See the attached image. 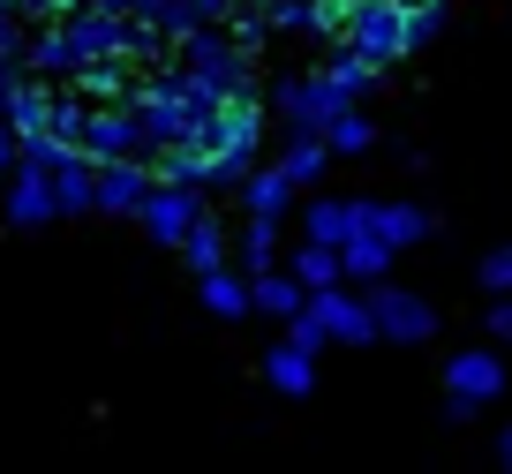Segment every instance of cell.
<instances>
[{
  "label": "cell",
  "mask_w": 512,
  "mask_h": 474,
  "mask_svg": "<svg viewBox=\"0 0 512 474\" xmlns=\"http://www.w3.org/2000/svg\"><path fill=\"white\" fill-rule=\"evenodd\" d=\"M128 113L144 121V143L151 151H211V128H219V98L204 91V83H189L181 68H159V76L136 83V98H128Z\"/></svg>",
  "instance_id": "obj_1"
},
{
  "label": "cell",
  "mask_w": 512,
  "mask_h": 474,
  "mask_svg": "<svg viewBox=\"0 0 512 474\" xmlns=\"http://www.w3.org/2000/svg\"><path fill=\"white\" fill-rule=\"evenodd\" d=\"M174 61H181V76L204 83L219 106H234V98H249V91H256V61L234 46V31H196V38H181Z\"/></svg>",
  "instance_id": "obj_2"
},
{
  "label": "cell",
  "mask_w": 512,
  "mask_h": 474,
  "mask_svg": "<svg viewBox=\"0 0 512 474\" xmlns=\"http://www.w3.org/2000/svg\"><path fill=\"white\" fill-rule=\"evenodd\" d=\"M272 113L287 121V143H324V136L354 113V98L317 68V76H287V83H279V91H272Z\"/></svg>",
  "instance_id": "obj_3"
},
{
  "label": "cell",
  "mask_w": 512,
  "mask_h": 474,
  "mask_svg": "<svg viewBox=\"0 0 512 474\" xmlns=\"http://www.w3.org/2000/svg\"><path fill=\"white\" fill-rule=\"evenodd\" d=\"M407 23H415V8H400V0H369V8H354V16H347L339 46L362 53L369 68H392L400 53H415V46H407Z\"/></svg>",
  "instance_id": "obj_4"
},
{
  "label": "cell",
  "mask_w": 512,
  "mask_h": 474,
  "mask_svg": "<svg viewBox=\"0 0 512 474\" xmlns=\"http://www.w3.org/2000/svg\"><path fill=\"white\" fill-rule=\"evenodd\" d=\"M497 392H505V362H497L490 347H460L445 362V414L452 422H467L475 407H490Z\"/></svg>",
  "instance_id": "obj_5"
},
{
  "label": "cell",
  "mask_w": 512,
  "mask_h": 474,
  "mask_svg": "<svg viewBox=\"0 0 512 474\" xmlns=\"http://www.w3.org/2000/svg\"><path fill=\"white\" fill-rule=\"evenodd\" d=\"M151 143H144V121L128 106H91V128H83V158L91 166H136Z\"/></svg>",
  "instance_id": "obj_6"
},
{
  "label": "cell",
  "mask_w": 512,
  "mask_h": 474,
  "mask_svg": "<svg viewBox=\"0 0 512 474\" xmlns=\"http://www.w3.org/2000/svg\"><path fill=\"white\" fill-rule=\"evenodd\" d=\"M369 316H377V339H400V347L437 332V309L422 294H407V286H369Z\"/></svg>",
  "instance_id": "obj_7"
},
{
  "label": "cell",
  "mask_w": 512,
  "mask_h": 474,
  "mask_svg": "<svg viewBox=\"0 0 512 474\" xmlns=\"http://www.w3.org/2000/svg\"><path fill=\"white\" fill-rule=\"evenodd\" d=\"M61 31H68V46L83 53V68L128 61V53H136V23H121V16H91V8H76V16H61Z\"/></svg>",
  "instance_id": "obj_8"
},
{
  "label": "cell",
  "mask_w": 512,
  "mask_h": 474,
  "mask_svg": "<svg viewBox=\"0 0 512 474\" xmlns=\"http://www.w3.org/2000/svg\"><path fill=\"white\" fill-rule=\"evenodd\" d=\"M309 316H317L324 339H339V347H369V339H377L369 294H347V286H332V294H309Z\"/></svg>",
  "instance_id": "obj_9"
},
{
  "label": "cell",
  "mask_w": 512,
  "mask_h": 474,
  "mask_svg": "<svg viewBox=\"0 0 512 474\" xmlns=\"http://www.w3.org/2000/svg\"><path fill=\"white\" fill-rule=\"evenodd\" d=\"M196 226H204V204H196V189H151V204H144V234H151V241L181 249Z\"/></svg>",
  "instance_id": "obj_10"
},
{
  "label": "cell",
  "mask_w": 512,
  "mask_h": 474,
  "mask_svg": "<svg viewBox=\"0 0 512 474\" xmlns=\"http://www.w3.org/2000/svg\"><path fill=\"white\" fill-rule=\"evenodd\" d=\"M151 189H159V174H151L144 158L136 166H98V211H113V219H144Z\"/></svg>",
  "instance_id": "obj_11"
},
{
  "label": "cell",
  "mask_w": 512,
  "mask_h": 474,
  "mask_svg": "<svg viewBox=\"0 0 512 474\" xmlns=\"http://www.w3.org/2000/svg\"><path fill=\"white\" fill-rule=\"evenodd\" d=\"M53 219H61V204H53V174L16 166V181H8V226H53Z\"/></svg>",
  "instance_id": "obj_12"
},
{
  "label": "cell",
  "mask_w": 512,
  "mask_h": 474,
  "mask_svg": "<svg viewBox=\"0 0 512 474\" xmlns=\"http://www.w3.org/2000/svg\"><path fill=\"white\" fill-rule=\"evenodd\" d=\"M23 68H31L38 83H61V76L76 83V76H83V53L68 46V31H61V23H46V31L31 38V53H23Z\"/></svg>",
  "instance_id": "obj_13"
},
{
  "label": "cell",
  "mask_w": 512,
  "mask_h": 474,
  "mask_svg": "<svg viewBox=\"0 0 512 474\" xmlns=\"http://www.w3.org/2000/svg\"><path fill=\"white\" fill-rule=\"evenodd\" d=\"M354 234H362V226H354V204H339V196H317V204L302 211V241L309 249H347Z\"/></svg>",
  "instance_id": "obj_14"
},
{
  "label": "cell",
  "mask_w": 512,
  "mask_h": 474,
  "mask_svg": "<svg viewBox=\"0 0 512 474\" xmlns=\"http://www.w3.org/2000/svg\"><path fill=\"white\" fill-rule=\"evenodd\" d=\"M8 128H16V143H38L53 128V91H46V83H31V76L16 83V98H8Z\"/></svg>",
  "instance_id": "obj_15"
},
{
  "label": "cell",
  "mask_w": 512,
  "mask_h": 474,
  "mask_svg": "<svg viewBox=\"0 0 512 474\" xmlns=\"http://www.w3.org/2000/svg\"><path fill=\"white\" fill-rule=\"evenodd\" d=\"M53 204H61V219H76V211H98V166L91 158H68L61 174H53Z\"/></svg>",
  "instance_id": "obj_16"
},
{
  "label": "cell",
  "mask_w": 512,
  "mask_h": 474,
  "mask_svg": "<svg viewBox=\"0 0 512 474\" xmlns=\"http://www.w3.org/2000/svg\"><path fill=\"white\" fill-rule=\"evenodd\" d=\"M369 234L400 256V249H415V241L430 234V211H415V204H377V226H369Z\"/></svg>",
  "instance_id": "obj_17"
},
{
  "label": "cell",
  "mask_w": 512,
  "mask_h": 474,
  "mask_svg": "<svg viewBox=\"0 0 512 474\" xmlns=\"http://www.w3.org/2000/svg\"><path fill=\"white\" fill-rule=\"evenodd\" d=\"M264 377H272V392H287V399H309V384H317V362H309V354H294L287 339H279V347L264 354Z\"/></svg>",
  "instance_id": "obj_18"
},
{
  "label": "cell",
  "mask_w": 512,
  "mask_h": 474,
  "mask_svg": "<svg viewBox=\"0 0 512 474\" xmlns=\"http://www.w3.org/2000/svg\"><path fill=\"white\" fill-rule=\"evenodd\" d=\"M76 98H83V106H128V98H136V91H128V61L83 68V76H76Z\"/></svg>",
  "instance_id": "obj_19"
},
{
  "label": "cell",
  "mask_w": 512,
  "mask_h": 474,
  "mask_svg": "<svg viewBox=\"0 0 512 474\" xmlns=\"http://www.w3.org/2000/svg\"><path fill=\"white\" fill-rule=\"evenodd\" d=\"M196 286H204V309H211V316H249V309H256V279L211 271V279H196Z\"/></svg>",
  "instance_id": "obj_20"
},
{
  "label": "cell",
  "mask_w": 512,
  "mask_h": 474,
  "mask_svg": "<svg viewBox=\"0 0 512 474\" xmlns=\"http://www.w3.org/2000/svg\"><path fill=\"white\" fill-rule=\"evenodd\" d=\"M339 264H347V279H362V286H384V271H392V249H384L377 234H354L347 249H339Z\"/></svg>",
  "instance_id": "obj_21"
},
{
  "label": "cell",
  "mask_w": 512,
  "mask_h": 474,
  "mask_svg": "<svg viewBox=\"0 0 512 474\" xmlns=\"http://www.w3.org/2000/svg\"><path fill=\"white\" fill-rule=\"evenodd\" d=\"M241 196H249V219H272V226H279V211H287L294 189H287V174H279V166H256Z\"/></svg>",
  "instance_id": "obj_22"
},
{
  "label": "cell",
  "mask_w": 512,
  "mask_h": 474,
  "mask_svg": "<svg viewBox=\"0 0 512 474\" xmlns=\"http://www.w3.org/2000/svg\"><path fill=\"white\" fill-rule=\"evenodd\" d=\"M324 166H332V151H324V143H287V151H279V174H287V189H317Z\"/></svg>",
  "instance_id": "obj_23"
},
{
  "label": "cell",
  "mask_w": 512,
  "mask_h": 474,
  "mask_svg": "<svg viewBox=\"0 0 512 474\" xmlns=\"http://www.w3.org/2000/svg\"><path fill=\"white\" fill-rule=\"evenodd\" d=\"M294 279H302L309 294H332V286L347 279V264H339V249H309V241H302V256H294Z\"/></svg>",
  "instance_id": "obj_24"
},
{
  "label": "cell",
  "mask_w": 512,
  "mask_h": 474,
  "mask_svg": "<svg viewBox=\"0 0 512 474\" xmlns=\"http://www.w3.org/2000/svg\"><path fill=\"white\" fill-rule=\"evenodd\" d=\"M181 256L196 264V279H211V271H226V226L219 219H204L189 241H181Z\"/></svg>",
  "instance_id": "obj_25"
},
{
  "label": "cell",
  "mask_w": 512,
  "mask_h": 474,
  "mask_svg": "<svg viewBox=\"0 0 512 474\" xmlns=\"http://www.w3.org/2000/svg\"><path fill=\"white\" fill-rule=\"evenodd\" d=\"M272 256H279V226L249 219L241 226V264H249V279H272Z\"/></svg>",
  "instance_id": "obj_26"
},
{
  "label": "cell",
  "mask_w": 512,
  "mask_h": 474,
  "mask_svg": "<svg viewBox=\"0 0 512 474\" xmlns=\"http://www.w3.org/2000/svg\"><path fill=\"white\" fill-rule=\"evenodd\" d=\"M324 76H332V83H339V91H347V98L377 91V68H369L362 53H347V46H332V53H324Z\"/></svg>",
  "instance_id": "obj_27"
},
{
  "label": "cell",
  "mask_w": 512,
  "mask_h": 474,
  "mask_svg": "<svg viewBox=\"0 0 512 474\" xmlns=\"http://www.w3.org/2000/svg\"><path fill=\"white\" fill-rule=\"evenodd\" d=\"M256 309H272V316H287V324H294V316L309 309V286H302V279H279V271H272V279H256Z\"/></svg>",
  "instance_id": "obj_28"
},
{
  "label": "cell",
  "mask_w": 512,
  "mask_h": 474,
  "mask_svg": "<svg viewBox=\"0 0 512 474\" xmlns=\"http://www.w3.org/2000/svg\"><path fill=\"white\" fill-rule=\"evenodd\" d=\"M369 143H377V128H369L362 113H347V121L324 136V151H332V158H354V151H369Z\"/></svg>",
  "instance_id": "obj_29"
},
{
  "label": "cell",
  "mask_w": 512,
  "mask_h": 474,
  "mask_svg": "<svg viewBox=\"0 0 512 474\" xmlns=\"http://www.w3.org/2000/svg\"><path fill=\"white\" fill-rule=\"evenodd\" d=\"M23 16H16V0H0V68H23Z\"/></svg>",
  "instance_id": "obj_30"
},
{
  "label": "cell",
  "mask_w": 512,
  "mask_h": 474,
  "mask_svg": "<svg viewBox=\"0 0 512 474\" xmlns=\"http://www.w3.org/2000/svg\"><path fill=\"white\" fill-rule=\"evenodd\" d=\"M482 286H490L497 301H512V241H505V249H490V256H482Z\"/></svg>",
  "instance_id": "obj_31"
},
{
  "label": "cell",
  "mask_w": 512,
  "mask_h": 474,
  "mask_svg": "<svg viewBox=\"0 0 512 474\" xmlns=\"http://www.w3.org/2000/svg\"><path fill=\"white\" fill-rule=\"evenodd\" d=\"M437 31H445V0H422V8H415V23H407V46H430Z\"/></svg>",
  "instance_id": "obj_32"
},
{
  "label": "cell",
  "mask_w": 512,
  "mask_h": 474,
  "mask_svg": "<svg viewBox=\"0 0 512 474\" xmlns=\"http://www.w3.org/2000/svg\"><path fill=\"white\" fill-rule=\"evenodd\" d=\"M264 31H272V23H264V8H241V16H234V46L249 53V61H256V46H264Z\"/></svg>",
  "instance_id": "obj_33"
},
{
  "label": "cell",
  "mask_w": 512,
  "mask_h": 474,
  "mask_svg": "<svg viewBox=\"0 0 512 474\" xmlns=\"http://www.w3.org/2000/svg\"><path fill=\"white\" fill-rule=\"evenodd\" d=\"M287 347L317 362V347H324V324H317V316H309V309H302V316H294V324H287Z\"/></svg>",
  "instance_id": "obj_34"
},
{
  "label": "cell",
  "mask_w": 512,
  "mask_h": 474,
  "mask_svg": "<svg viewBox=\"0 0 512 474\" xmlns=\"http://www.w3.org/2000/svg\"><path fill=\"white\" fill-rule=\"evenodd\" d=\"M16 158H23L16 128H0V189H8V181H16Z\"/></svg>",
  "instance_id": "obj_35"
},
{
  "label": "cell",
  "mask_w": 512,
  "mask_h": 474,
  "mask_svg": "<svg viewBox=\"0 0 512 474\" xmlns=\"http://www.w3.org/2000/svg\"><path fill=\"white\" fill-rule=\"evenodd\" d=\"M91 16H121V23H136V0H83Z\"/></svg>",
  "instance_id": "obj_36"
},
{
  "label": "cell",
  "mask_w": 512,
  "mask_h": 474,
  "mask_svg": "<svg viewBox=\"0 0 512 474\" xmlns=\"http://www.w3.org/2000/svg\"><path fill=\"white\" fill-rule=\"evenodd\" d=\"M16 83H23V68H0V128H8V98H16Z\"/></svg>",
  "instance_id": "obj_37"
},
{
  "label": "cell",
  "mask_w": 512,
  "mask_h": 474,
  "mask_svg": "<svg viewBox=\"0 0 512 474\" xmlns=\"http://www.w3.org/2000/svg\"><path fill=\"white\" fill-rule=\"evenodd\" d=\"M490 339H512V301H497V309H490Z\"/></svg>",
  "instance_id": "obj_38"
},
{
  "label": "cell",
  "mask_w": 512,
  "mask_h": 474,
  "mask_svg": "<svg viewBox=\"0 0 512 474\" xmlns=\"http://www.w3.org/2000/svg\"><path fill=\"white\" fill-rule=\"evenodd\" d=\"M497 467L512 474V422H505V437H497Z\"/></svg>",
  "instance_id": "obj_39"
}]
</instances>
